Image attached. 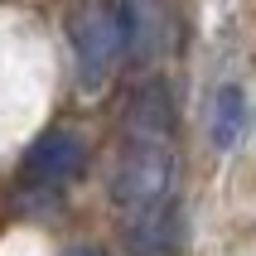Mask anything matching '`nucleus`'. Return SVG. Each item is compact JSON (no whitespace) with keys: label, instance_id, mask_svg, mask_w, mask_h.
I'll return each mask as SVG.
<instances>
[{"label":"nucleus","instance_id":"1","mask_svg":"<svg viewBox=\"0 0 256 256\" xmlns=\"http://www.w3.org/2000/svg\"><path fill=\"white\" fill-rule=\"evenodd\" d=\"M126 48H130V34H126L121 0H92V5L78 10V20H72V54H78V82L87 92H102L112 82V72Z\"/></svg>","mask_w":256,"mask_h":256},{"label":"nucleus","instance_id":"2","mask_svg":"<svg viewBox=\"0 0 256 256\" xmlns=\"http://www.w3.org/2000/svg\"><path fill=\"white\" fill-rule=\"evenodd\" d=\"M82 170H87V145H82V136L68 130V126L44 130L39 140L24 150V160H20V174H24L29 184H39V188L72 184Z\"/></svg>","mask_w":256,"mask_h":256},{"label":"nucleus","instance_id":"3","mask_svg":"<svg viewBox=\"0 0 256 256\" xmlns=\"http://www.w3.org/2000/svg\"><path fill=\"white\" fill-rule=\"evenodd\" d=\"M242 126H246V97L242 87H218L213 102H208V140L218 150H232V145L242 140Z\"/></svg>","mask_w":256,"mask_h":256},{"label":"nucleus","instance_id":"4","mask_svg":"<svg viewBox=\"0 0 256 256\" xmlns=\"http://www.w3.org/2000/svg\"><path fill=\"white\" fill-rule=\"evenodd\" d=\"M72 256H97V252H72Z\"/></svg>","mask_w":256,"mask_h":256}]
</instances>
